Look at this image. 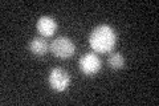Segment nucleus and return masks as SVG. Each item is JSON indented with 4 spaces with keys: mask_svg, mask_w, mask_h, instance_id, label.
<instances>
[{
    "mask_svg": "<svg viewBox=\"0 0 159 106\" xmlns=\"http://www.w3.org/2000/svg\"><path fill=\"white\" fill-rule=\"evenodd\" d=\"M70 74L61 67L53 68L48 74V84L54 92H65L70 85Z\"/></svg>",
    "mask_w": 159,
    "mask_h": 106,
    "instance_id": "obj_2",
    "label": "nucleus"
},
{
    "mask_svg": "<svg viewBox=\"0 0 159 106\" xmlns=\"http://www.w3.org/2000/svg\"><path fill=\"white\" fill-rule=\"evenodd\" d=\"M48 49H49V45L47 43L45 37H33L31 40V43H29V50H31L32 54L37 57L45 56Z\"/></svg>",
    "mask_w": 159,
    "mask_h": 106,
    "instance_id": "obj_6",
    "label": "nucleus"
},
{
    "mask_svg": "<svg viewBox=\"0 0 159 106\" xmlns=\"http://www.w3.org/2000/svg\"><path fill=\"white\" fill-rule=\"evenodd\" d=\"M107 64L111 69H122L125 67V57L118 52H113L107 58Z\"/></svg>",
    "mask_w": 159,
    "mask_h": 106,
    "instance_id": "obj_7",
    "label": "nucleus"
},
{
    "mask_svg": "<svg viewBox=\"0 0 159 106\" xmlns=\"http://www.w3.org/2000/svg\"><path fill=\"white\" fill-rule=\"evenodd\" d=\"M117 32L109 24H99L89 35V45L97 53H109L116 48Z\"/></svg>",
    "mask_w": 159,
    "mask_h": 106,
    "instance_id": "obj_1",
    "label": "nucleus"
},
{
    "mask_svg": "<svg viewBox=\"0 0 159 106\" xmlns=\"http://www.w3.org/2000/svg\"><path fill=\"white\" fill-rule=\"evenodd\" d=\"M78 68L80 70L88 76V77H90V76H96L99 70L102 68V61L101 58H99L96 53H90L88 52L85 54H82L81 57L78 60Z\"/></svg>",
    "mask_w": 159,
    "mask_h": 106,
    "instance_id": "obj_4",
    "label": "nucleus"
},
{
    "mask_svg": "<svg viewBox=\"0 0 159 106\" xmlns=\"http://www.w3.org/2000/svg\"><path fill=\"white\" fill-rule=\"evenodd\" d=\"M37 32L41 35V37H52L56 33L58 25L57 21L51 16H41L36 23Z\"/></svg>",
    "mask_w": 159,
    "mask_h": 106,
    "instance_id": "obj_5",
    "label": "nucleus"
},
{
    "mask_svg": "<svg viewBox=\"0 0 159 106\" xmlns=\"http://www.w3.org/2000/svg\"><path fill=\"white\" fill-rule=\"evenodd\" d=\"M49 50L53 53V56L58 58H69L76 52V45H74L73 40H70L69 37L60 36L51 43Z\"/></svg>",
    "mask_w": 159,
    "mask_h": 106,
    "instance_id": "obj_3",
    "label": "nucleus"
}]
</instances>
